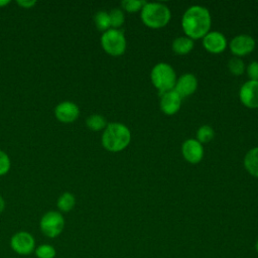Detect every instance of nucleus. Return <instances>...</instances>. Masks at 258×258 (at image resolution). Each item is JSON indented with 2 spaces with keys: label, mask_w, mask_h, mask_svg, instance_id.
I'll list each match as a JSON object with an SVG mask.
<instances>
[{
  "label": "nucleus",
  "mask_w": 258,
  "mask_h": 258,
  "mask_svg": "<svg viewBox=\"0 0 258 258\" xmlns=\"http://www.w3.org/2000/svg\"><path fill=\"white\" fill-rule=\"evenodd\" d=\"M34 254L37 258H55L56 250L52 245L44 243L36 246Z\"/></svg>",
  "instance_id": "nucleus-21"
},
{
  "label": "nucleus",
  "mask_w": 258,
  "mask_h": 258,
  "mask_svg": "<svg viewBox=\"0 0 258 258\" xmlns=\"http://www.w3.org/2000/svg\"><path fill=\"white\" fill-rule=\"evenodd\" d=\"M145 4L142 0H123L121 2V7L127 12H137L142 9Z\"/></svg>",
  "instance_id": "nucleus-24"
},
{
  "label": "nucleus",
  "mask_w": 258,
  "mask_h": 258,
  "mask_svg": "<svg viewBox=\"0 0 258 258\" xmlns=\"http://www.w3.org/2000/svg\"><path fill=\"white\" fill-rule=\"evenodd\" d=\"M94 22L96 27L100 30L105 32L106 30L111 28L109 13L106 11H98L94 16Z\"/></svg>",
  "instance_id": "nucleus-19"
},
{
  "label": "nucleus",
  "mask_w": 258,
  "mask_h": 258,
  "mask_svg": "<svg viewBox=\"0 0 258 258\" xmlns=\"http://www.w3.org/2000/svg\"><path fill=\"white\" fill-rule=\"evenodd\" d=\"M255 250H256V252L258 253V240H257L256 243H255Z\"/></svg>",
  "instance_id": "nucleus-30"
},
{
  "label": "nucleus",
  "mask_w": 258,
  "mask_h": 258,
  "mask_svg": "<svg viewBox=\"0 0 258 258\" xmlns=\"http://www.w3.org/2000/svg\"><path fill=\"white\" fill-rule=\"evenodd\" d=\"M54 116L61 123H73L80 116V108L72 101H62L54 108Z\"/></svg>",
  "instance_id": "nucleus-9"
},
{
  "label": "nucleus",
  "mask_w": 258,
  "mask_h": 258,
  "mask_svg": "<svg viewBox=\"0 0 258 258\" xmlns=\"http://www.w3.org/2000/svg\"><path fill=\"white\" fill-rule=\"evenodd\" d=\"M181 107V97L174 91L170 90L161 94L160 109L165 115H174Z\"/></svg>",
  "instance_id": "nucleus-13"
},
{
  "label": "nucleus",
  "mask_w": 258,
  "mask_h": 258,
  "mask_svg": "<svg viewBox=\"0 0 258 258\" xmlns=\"http://www.w3.org/2000/svg\"><path fill=\"white\" fill-rule=\"evenodd\" d=\"M210 11L201 5L188 7L181 17V27L185 36L194 39L203 38L211 28Z\"/></svg>",
  "instance_id": "nucleus-1"
},
{
  "label": "nucleus",
  "mask_w": 258,
  "mask_h": 258,
  "mask_svg": "<svg viewBox=\"0 0 258 258\" xmlns=\"http://www.w3.org/2000/svg\"><path fill=\"white\" fill-rule=\"evenodd\" d=\"M215 132L214 129L210 125H203L197 131V140L200 143H207L210 142L214 138Z\"/></svg>",
  "instance_id": "nucleus-22"
},
{
  "label": "nucleus",
  "mask_w": 258,
  "mask_h": 258,
  "mask_svg": "<svg viewBox=\"0 0 258 258\" xmlns=\"http://www.w3.org/2000/svg\"><path fill=\"white\" fill-rule=\"evenodd\" d=\"M202 43L204 48L211 53H221L227 47V39L220 31H209L203 38Z\"/></svg>",
  "instance_id": "nucleus-11"
},
{
  "label": "nucleus",
  "mask_w": 258,
  "mask_h": 258,
  "mask_svg": "<svg viewBox=\"0 0 258 258\" xmlns=\"http://www.w3.org/2000/svg\"><path fill=\"white\" fill-rule=\"evenodd\" d=\"M66 221L58 211H48L42 215L39 221V229L47 238H56L64 229Z\"/></svg>",
  "instance_id": "nucleus-6"
},
{
  "label": "nucleus",
  "mask_w": 258,
  "mask_h": 258,
  "mask_svg": "<svg viewBox=\"0 0 258 258\" xmlns=\"http://www.w3.org/2000/svg\"><path fill=\"white\" fill-rule=\"evenodd\" d=\"M255 48V40L251 35L239 34L230 41V50L235 56H244Z\"/></svg>",
  "instance_id": "nucleus-10"
},
{
  "label": "nucleus",
  "mask_w": 258,
  "mask_h": 258,
  "mask_svg": "<svg viewBox=\"0 0 258 258\" xmlns=\"http://www.w3.org/2000/svg\"><path fill=\"white\" fill-rule=\"evenodd\" d=\"M181 154L183 158L191 163H199L204 157V147L196 138L186 139L181 145Z\"/></svg>",
  "instance_id": "nucleus-12"
},
{
  "label": "nucleus",
  "mask_w": 258,
  "mask_h": 258,
  "mask_svg": "<svg viewBox=\"0 0 258 258\" xmlns=\"http://www.w3.org/2000/svg\"><path fill=\"white\" fill-rule=\"evenodd\" d=\"M21 8H25V9H28V8H32L37 2L35 0H18L16 2Z\"/></svg>",
  "instance_id": "nucleus-27"
},
{
  "label": "nucleus",
  "mask_w": 258,
  "mask_h": 258,
  "mask_svg": "<svg viewBox=\"0 0 258 258\" xmlns=\"http://www.w3.org/2000/svg\"><path fill=\"white\" fill-rule=\"evenodd\" d=\"M10 247L18 255L28 256L32 254L36 248L35 239L27 231H18L10 238Z\"/></svg>",
  "instance_id": "nucleus-7"
},
{
  "label": "nucleus",
  "mask_w": 258,
  "mask_h": 258,
  "mask_svg": "<svg viewBox=\"0 0 258 258\" xmlns=\"http://www.w3.org/2000/svg\"><path fill=\"white\" fill-rule=\"evenodd\" d=\"M75 205H76V198L70 191L62 192L56 201V207L58 209V212L60 213L71 212L74 209Z\"/></svg>",
  "instance_id": "nucleus-17"
},
{
  "label": "nucleus",
  "mask_w": 258,
  "mask_h": 258,
  "mask_svg": "<svg viewBox=\"0 0 258 258\" xmlns=\"http://www.w3.org/2000/svg\"><path fill=\"white\" fill-rule=\"evenodd\" d=\"M153 86L162 94L173 90L176 83V75L173 68L167 62L156 63L150 73Z\"/></svg>",
  "instance_id": "nucleus-4"
},
{
  "label": "nucleus",
  "mask_w": 258,
  "mask_h": 258,
  "mask_svg": "<svg viewBox=\"0 0 258 258\" xmlns=\"http://www.w3.org/2000/svg\"><path fill=\"white\" fill-rule=\"evenodd\" d=\"M228 68H229V71L235 76L243 75V73L246 70V67H245V63H244L243 59L241 57H238V56H234L229 60Z\"/></svg>",
  "instance_id": "nucleus-23"
},
{
  "label": "nucleus",
  "mask_w": 258,
  "mask_h": 258,
  "mask_svg": "<svg viewBox=\"0 0 258 258\" xmlns=\"http://www.w3.org/2000/svg\"><path fill=\"white\" fill-rule=\"evenodd\" d=\"M244 167L251 175L258 177V146L251 148L245 154Z\"/></svg>",
  "instance_id": "nucleus-15"
},
{
  "label": "nucleus",
  "mask_w": 258,
  "mask_h": 258,
  "mask_svg": "<svg viewBox=\"0 0 258 258\" xmlns=\"http://www.w3.org/2000/svg\"><path fill=\"white\" fill-rule=\"evenodd\" d=\"M102 48L112 56L122 55L126 50V38L122 30L110 28L101 35Z\"/></svg>",
  "instance_id": "nucleus-5"
},
{
  "label": "nucleus",
  "mask_w": 258,
  "mask_h": 258,
  "mask_svg": "<svg viewBox=\"0 0 258 258\" xmlns=\"http://www.w3.org/2000/svg\"><path fill=\"white\" fill-rule=\"evenodd\" d=\"M197 88L198 80L196 76L190 73H186L181 75L178 79H176V83L173 90L182 98L194 94Z\"/></svg>",
  "instance_id": "nucleus-14"
},
{
  "label": "nucleus",
  "mask_w": 258,
  "mask_h": 258,
  "mask_svg": "<svg viewBox=\"0 0 258 258\" xmlns=\"http://www.w3.org/2000/svg\"><path fill=\"white\" fill-rule=\"evenodd\" d=\"M4 209H5V201L2 198V196L0 195V214L4 211Z\"/></svg>",
  "instance_id": "nucleus-28"
},
{
  "label": "nucleus",
  "mask_w": 258,
  "mask_h": 258,
  "mask_svg": "<svg viewBox=\"0 0 258 258\" xmlns=\"http://www.w3.org/2000/svg\"><path fill=\"white\" fill-rule=\"evenodd\" d=\"M247 75L250 80L258 81V61H251L246 68Z\"/></svg>",
  "instance_id": "nucleus-26"
},
{
  "label": "nucleus",
  "mask_w": 258,
  "mask_h": 258,
  "mask_svg": "<svg viewBox=\"0 0 258 258\" xmlns=\"http://www.w3.org/2000/svg\"><path fill=\"white\" fill-rule=\"evenodd\" d=\"M9 3H10L9 0H0V8H2V7H4V6H6V5H8Z\"/></svg>",
  "instance_id": "nucleus-29"
},
{
  "label": "nucleus",
  "mask_w": 258,
  "mask_h": 258,
  "mask_svg": "<svg viewBox=\"0 0 258 258\" xmlns=\"http://www.w3.org/2000/svg\"><path fill=\"white\" fill-rule=\"evenodd\" d=\"M194 40L187 36H178L172 41V50L176 54H187L194 48Z\"/></svg>",
  "instance_id": "nucleus-16"
},
{
  "label": "nucleus",
  "mask_w": 258,
  "mask_h": 258,
  "mask_svg": "<svg viewBox=\"0 0 258 258\" xmlns=\"http://www.w3.org/2000/svg\"><path fill=\"white\" fill-rule=\"evenodd\" d=\"M108 13L110 18L111 28L119 29V27H121L125 22V15L123 10L121 8H113Z\"/></svg>",
  "instance_id": "nucleus-20"
},
{
  "label": "nucleus",
  "mask_w": 258,
  "mask_h": 258,
  "mask_svg": "<svg viewBox=\"0 0 258 258\" xmlns=\"http://www.w3.org/2000/svg\"><path fill=\"white\" fill-rule=\"evenodd\" d=\"M239 98L245 107L258 108V81L249 80L245 82L240 88Z\"/></svg>",
  "instance_id": "nucleus-8"
},
{
  "label": "nucleus",
  "mask_w": 258,
  "mask_h": 258,
  "mask_svg": "<svg viewBox=\"0 0 258 258\" xmlns=\"http://www.w3.org/2000/svg\"><path fill=\"white\" fill-rule=\"evenodd\" d=\"M107 120L100 114H92L86 119L87 127L92 131L104 130L107 126Z\"/></svg>",
  "instance_id": "nucleus-18"
},
{
  "label": "nucleus",
  "mask_w": 258,
  "mask_h": 258,
  "mask_svg": "<svg viewBox=\"0 0 258 258\" xmlns=\"http://www.w3.org/2000/svg\"><path fill=\"white\" fill-rule=\"evenodd\" d=\"M10 167L11 161L8 154L5 151L0 150V176L5 175L9 171Z\"/></svg>",
  "instance_id": "nucleus-25"
},
{
  "label": "nucleus",
  "mask_w": 258,
  "mask_h": 258,
  "mask_svg": "<svg viewBox=\"0 0 258 258\" xmlns=\"http://www.w3.org/2000/svg\"><path fill=\"white\" fill-rule=\"evenodd\" d=\"M142 22L150 28L164 27L170 20L171 13L169 8L159 2H145L140 10Z\"/></svg>",
  "instance_id": "nucleus-3"
},
{
  "label": "nucleus",
  "mask_w": 258,
  "mask_h": 258,
  "mask_svg": "<svg viewBox=\"0 0 258 258\" xmlns=\"http://www.w3.org/2000/svg\"><path fill=\"white\" fill-rule=\"evenodd\" d=\"M130 141L131 132L129 128L120 122L108 123L101 137L103 147L110 152L124 150L129 145Z\"/></svg>",
  "instance_id": "nucleus-2"
}]
</instances>
